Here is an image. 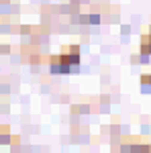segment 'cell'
Here are the masks:
<instances>
[{
	"label": "cell",
	"instance_id": "5b68a950",
	"mask_svg": "<svg viewBox=\"0 0 151 153\" xmlns=\"http://www.w3.org/2000/svg\"><path fill=\"white\" fill-rule=\"evenodd\" d=\"M139 53H141V55H145V57H151V35H149V33L141 37Z\"/></svg>",
	"mask_w": 151,
	"mask_h": 153
},
{
	"label": "cell",
	"instance_id": "277c9868",
	"mask_svg": "<svg viewBox=\"0 0 151 153\" xmlns=\"http://www.w3.org/2000/svg\"><path fill=\"white\" fill-rule=\"evenodd\" d=\"M74 21L76 23H84V25H98L100 23V16L98 14H76Z\"/></svg>",
	"mask_w": 151,
	"mask_h": 153
},
{
	"label": "cell",
	"instance_id": "52a82bcc",
	"mask_svg": "<svg viewBox=\"0 0 151 153\" xmlns=\"http://www.w3.org/2000/svg\"><path fill=\"white\" fill-rule=\"evenodd\" d=\"M149 35H151V27H149Z\"/></svg>",
	"mask_w": 151,
	"mask_h": 153
},
{
	"label": "cell",
	"instance_id": "8992f818",
	"mask_svg": "<svg viewBox=\"0 0 151 153\" xmlns=\"http://www.w3.org/2000/svg\"><path fill=\"white\" fill-rule=\"evenodd\" d=\"M141 92L143 94H151V74L141 76Z\"/></svg>",
	"mask_w": 151,
	"mask_h": 153
},
{
	"label": "cell",
	"instance_id": "7a4b0ae2",
	"mask_svg": "<svg viewBox=\"0 0 151 153\" xmlns=\"http://www.w3.org/2000/svg\"><path fill=\"white\" fill-rule=\"evenodd\" d=\"M59 57L63 59L65 63H70L71 68H80V47H78V45L65 47L61 53H59Z\"/></svg>",
	"mask_w": 151,
	"mask_h": 153
},
{
	"label": "cell",
	"instance_id": "3957f363",
	"mask_svg": "<svg viewBox=\"0 0 151 153\" xmlns=\"http://www.w3.org/2000/svg\"><path fill=\"white\" fill-rule=\"evenodd\" d=\"M121 153H151L149 143H123Z\"/></svg>",
	"mask_w": 151,
	"mask_h": 153
},
{
	"label": "cell",
	"instance_id": "6da1fadb",
	"mask_svg": "<svg viewBox=\"0 0 151 153\" xmlns=\"http://www.w3.org/2000/svg\"><path fill=\"white\" fill-rule=\"evenodd\" d=\"M49 71L51 74H74V71H78V68H71L70 63H65L59 55H53L49 59Z\"/></svg>",
	"mask_w": 151,
	"mask_h": 153
}]
</instances>
